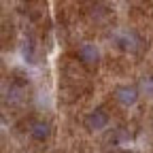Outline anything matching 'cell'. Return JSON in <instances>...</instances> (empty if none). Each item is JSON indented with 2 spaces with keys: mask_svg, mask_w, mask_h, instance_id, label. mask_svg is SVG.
I'll list each match as a JSON object with an SVG mask.
<instances>
[{
  "mask_svg": "<svg viewBox=\"0 0 153 153\" xmlns=\"http://www.w3.org/2000/svg\"><path fill=\"white\" fill-rule=\"evenodd\" d=\"M140 89H143L147 96H151V98H153V76H145V79L140 81Z\"/></svg>",
  "mask_w": 153,
  "mask_h": 153,
  "instance_id": "7",
  "label": "cell"
},
{
  "mask_svg": "<svg viewBox=\"0 0 153 153\" xmlns=\"http://www.w3.org/2000/svg\"><path fill=\"white\" fill-rule=\"evenodd\" d=\"M76 57H79V62L85 64L87 68L98 66V62H100V49L96 47L94 43H83L79 47V51H76Z\"/></svg>",
  "mask_w": 153,
  "mask_h": 153,
  "instance_id": "3",
  "label": "cell"
},
{
  "mask_svg": "<svg viewBox=\"0 0 153 153\" xmlns=\"http://www.w3.org/2000/svg\"><path fill=\"white\" fill-rule=\"evenodd\" d=\"M22 96H24L22 87H19V85H11V91H9V100L11 102H19V100H22Z\"/></svg>",
  "mask_w": 153,
  "mask_h": 153,
  "instance_id": "6",
  "label": "cell"
},
{
  "mask_svg": "<svg viewBox=\"0 0 153 153\" xmlns=\"http://www.w3.org/2000/svg\"><path fill=\"white\" fill-rule=\"evenodd\" d=\"M111 117H108V113L104 108H96L91 113H87V117H85V128L91 130V132H100L108 126Z\"/></svg>",
  "mask_w": 153,
  "mask_h": 153,
  "instance_id": "4",
  "label": "cell"
},
{
  "mask_svg": "<svg viewBox=\"0 0 153 153\" xmlns=\"http://www.w3.org/2000/svg\"><path fill=\"white\" fill-rule=\"evenodd\" d=\"M113 96L121 106H134L138 102V87L136 85H117Z\"/></svg>",
  "mask_w": 153,
  "mask_h": 153,
  "instance_id": "2",
  "label": "cell"
},
{
  "mask_svg": "<svg viewBox=\"0 0 153 153\" xmlns=\"http://www.w3.org/2000/svg\"><path fill=\"white\" fill-rule=\"evenodd\" d=\"M113 38H115V43H117V47H121L123 51H130V53H136L140 49V45H143L138 32L136 30H128V28L117 30L113 34Z\"/></svg>",
  "mask_w": 153,
  "mask_h": 153,
  "instance_id": "1",
  "label": "cell"
},
{
  "mask_svg": "<svg viewBox=\"0 0 153 153\" xmlns=\"http://www.w3.org/2000/svg\"><path fill=\"white\" fill-rule=\"evenodd\" d=\"M28 132H30V136L38 143H45L49 136H51V126L45 121V119H34L30 126H28Z\"/></svg>",
  "mask_w": 153,
  "mask_h": 153,
  "instance_id": "5",
  "label": "cell"
}]
</instances>
